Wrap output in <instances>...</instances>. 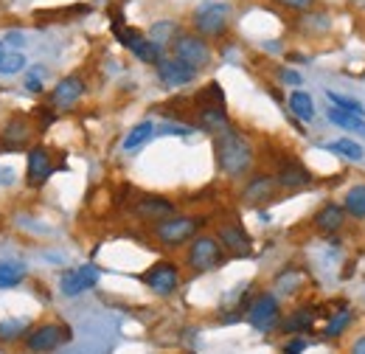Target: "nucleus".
I'll use <instances>...</instances> for the list:
<instances>
[{"label":"nucleus","mask_w":365,"mask_h":354,"mask_svg":"<svg viewBox=\"0 0 365 354\" xmlns=\"http://www.w3.org/2000/svg\"><path fill=\"white\" fill-rule=\"evenodd\" d=\"M155 68H158V76H160V82H163V85H169V88H182V85H191V82L197 79V74H200V71L188 68L185 62H180L178 56L160 59Z\"/></svg>","instance_id":"nucleus-10"},{"label":"nucleus","mask_w":365,"mask_h":354,"mask_svg":"<svg viewBox=\"0 0 365 354\" xmlns=\"http://www.w3.org/2000/svg\"><path fill=\"white\" fill-rule=\"evenodd\" d=\"M326 149L334 152V155H343L346 161H354V163H360L365 158V149L357 141H351V138H340V141H334V143H326Z\"/></svg>","instance_id":"nucleus-23"},{"label":"nucleus","mask_w":365,"mask_h":354,"mask_svg":"<svg viewBox=\"0 0 365 354\" xmlns=\"http://www.w3.org/2000/svg\"><path fill=\"white\" fill-rule=\"evenodd\" d=\"M346 214L354 220H365V183H357L354 188H349L346 203H343Z\"/></svg>","instance_id":"nucleus-22"},{"label":"nucleus","mask_w":365,"mask_h":354,"mask_svg":"<svg viewBox=\"0 0 365 354\" xmlns=\"http://www.w3.org/2000/svg\"><path fill=\"white\" fill-rule=\"evenodd\" d=\"M278 318H281L278 298L270 295V293L259 295V298L250 304V310H247V320H250V326H253V329H259V332H270L275 323H278Z\"/></svg>","instance_id":"nucleus-9"},{"label":"nucleus","mask_w":365,"mask_h":354,"mask_svg":"<svg viewBox=\"0 0 365 354\" xmlns=\"http://www.w3.org/2000/svg\"><path fill=\"white\" fill-rule=\"evenodd\" d=\"M354 320V315L349 310L337 312V315H331V320H329V326H326V338H337L340 332H346V326Z\"/></svg>","instance_id":"nucleus-30"},{"label":"nucleus","mask_w":365,"mask_h":354,"mask_svg":"<svg viewBox=\"0 0 365 354\" xmlns=\"http://www.w3.org/2000/svg\"><path fill=\"white\" fill-rule=\"evenodd\" d=\"M133 211H135L140 220L160 222V220L175 217V203L166 200V197H158V194H143V197H138V203L133 206Z\"/></svg>","instance_id":"nucleus-11"},{"label":"nucleus","mask_w":365,"mask_h":354,"mask_svg":"<svg viewBox=\"0 0 365 354\" xmlns=\"http://www.w3.org/2000/svg\"><path fill=\"white\" fill-rule=\"evenodd\" d=\"M152 135H155V124H152V121H140V124H135V127L130 130V135L124 138V149H138V146L146 143Z\"/></svg>","instance_id":"nucleus-27"},{"label":"nucleus","mask_w":365,"mask_h":354,"mask_svg":"<svg viewBox=\"0 0 365 354\" xmlns=\"http://www.w3.org/2000/svg\"><path fill=\"white\" fill-rule=\"evenodd\" d=\"M9 48H6V43H0V59H3V54H6Z\"/></svg>","instance_id":"nucleus-38"},{"label":"nucleus","mask_w":365,"mask_h":354,"mask_svg":"<svg viewBox=\"0 0 365 354\" xmlns=\"http://www.w3.org/2000/svg\"><path fill=\"white\" fill-rule=\"evenodd\" d=\"M273 3L287 9V11H312L318 0H273Z\"/></svg>","instance_id":"nucleus-31"},{"label":"nucleus","mask_w":365,"mask_h":354,"mask_svg":"<svg viewBox=\"0 0 365 354\" xmlns=\"http://www.w3.org/2000/svg\"><path fill=\"white\" fill-rule=\"evenodd\" d=\"M315 318H318L315 307H301L284 320V332H307V329H312Z\"/></svg>","instance_id":"nucleus-21"},{"label":"nucleus","mask_w":365,"mask_h":354,"mask_svg":"<svg viewBox=\"0 0 365 354\" xmlns=\"http://www.w3.org/2000/svg\"><path fill=\"white\" fill-rule=\"evenodd\" d=\"M26 88L31 90V93H40V90H43V76H40V74L29 76V79H26Z\"/></svg>","instance_id":"nucleus-34"},{"label":"nucleus","mask_w":365,"mask_h":354,"mask_svg":"<svg viewBox=\"0 0 365 354\" xmlns=\"http://www.w3.org/2000/svg\"><path fill=\"white\" fill-rule=\"evenodd\" d=\"M68 340H71V329H68V326H62V323H43V326H37V329L26 338V346H29L31 352L46 354V352L59 349V346L68 343Z\"/></svg>","instance_id":"nucleus-6"},{"label":"nucleus","mask_w":365,"mask_h":354,"mask_svg":"<svg viewBox=\"0 0 365 354\" xmlns=\"http://www.w3.org/2000/svg\"><path fill=\"white\" fill-rule=\"evenodd\" d=\"M230 17H233V6L225 0H205L194 9L191 14V26L200 37L205 40H220L225 37L230 29Z\"/></svg>","instance_id":"nucleus-2"},{"label":"nucleus","mask_w":365,"mask_h":354,"mask_svg":"<svg viewBox=\"0 0 365 354\" xmlns=\"http://www.w3.org/2000/svg\"><path fill=\"white\" fill-rule=\"evenodd\" d=\"M31 138V118L26 116H11L6 130H3V146L9 149H23Z\"/></svg>","instance_id":"nucleus-17"},{"label":"nucleus","mask_w":365,"mask_h":354,"mask_svg":"<svg viewBox=\"0 0 365 354\" xmlns=\"http://www.w3.org/2000/svg\"><path fill=\"white\" fill-rule=\"evenodd\" d=\"M351 354H365V335L354 340V346H351Z\"/></svg>","instance_id":"nucleus-37"},{"label":"nucleus","mask_w":365,"mask_h":354,"mask_svg":"<svg viewBox=\"0 0 365 354\" xmlns=\"http://www.w3.org/2000/svg\"><path fill=\"white\" fill-rule=\"evenodd\" d=\"M26 68V56L20 54V51H6L3 54V59H0V74L3 76H14V74H20Z\"/></svg>","instance_id":"nucleus-29"},{"label":"nucleus","mask_w":365,"mask_h":354,"mask_svg":"<svg viewBox=\"0 0 365 354\" xmlns=\"http://www.w3.org/2000/svg\"><path fill=\"white\" fill-rule=\"evenodd\" d=\"M278 186H284V188H301V186H309L312 183V175L307 172V166L301 163V161H295V158H287L281 166H278Z\"/></svg>","instance_id":"nucleus-15"},{"label":"nucleus","mask_w":365,"mask_h":354,"mask_svg":"<svg viewBox=\"0 0 365 354\" xmlns=\"http://www.w3.org/2000/svg\"><path fill=\"white\" fill-rule=\"evenodd\" d=\"M188 267L194 273H208L217 265H222V242L217 236H197L185 256Z\"/></svg>","instance_id":"nucleus-4"},{"label":"nucleus","mask_w":365,"mask_h":354,"mask_svg":"<svg viewBox=\"0 0 365 354\" xmlns=\"http://www.w3.org/2000/svg\"><path fill=\"white\" fill-rule=\"evenodd\" d=\"M11 183H14V172L0 166V186H11Z\"/></svg>","instance_id":"nucleus-35"},{"label":"nucleus","mask_w":365,"mask_h":354,"mask_svg":"<svg viewBox=\"0 0 365 354\" xmlns=\"http://www.w3.org/2000/svg\"><path fill=\"white\" fill-rule=\"evenodd\" d=\"M82 96H85V82H82V76H65V79L56 82V88L51 93V104L59 107V110H71Z\"/></svg>","instance_id":"nucleus-12"},{"label":"nucleus","mask_w":365,"mask_h":354,"mask_svg":"<svg viewBox=\"0 0 365 354\" xmlns=\"http://www.w3.org/2000/svg\"><path fill=\"white\" fill-rule=\"evenodd\" d=\"M200 225H202V220H197V217H178L175 214L169 220L155 222V236H158V242H163L169 248H178L200 231Z\"/></svg>","instance_id":"nucleus-5"},{"label":"nucleus","mask_w":365,"mask_h":354,"mask_svg":"<svg viewBox=\"0 0 365 354\" xmlns=\"http://www.w3.org/2000/svg\"><path fill=\"white\" fill-rule=\"evenodd\" d=\"M172 56H178L180 62H185L194 71H202L211 62V45L197 31H180L172 43Z\"/></svg>","instance_id":"nucleus-3"},{"label":"nucleus","mask_w":365,"mask_h":354,"mask_svg":"<svg viewBox=\"0 0 365 354\" xmlns=\"http://www.w3.org/2000/svg\"><path fill=\"white\" fill-rule=\"evenodd\" d=\"M281 79H284V82H289V85H301V76H298L295 71H284V74H281Z\"/></svg>","instance_id":"nucleus-36"},{"label":"nucleus","mask_w":365,"mask_h":354,"mask_svg":"<svg viewBox=\"0 0 365 354\" xmlns=\"http://www.w3.org/2000/svg\"><path fill=\"white\" fill-rule=\"evenodd\" d=\"M329 121L334 124V127H340V130H346V133L351 135H365V118L363 116H354V113H349V110H340V107H329Z\"/></svg>","instance_id":"nucleus-19"},{"label":"nucleus","mask_w":365,"mask_h":354,"mask_svg":"<svg viewBox=\"0 0 365 354\" xmlns=\"http://www.w3.org/2000/svg\"><path fill=\"white\" fill-rule=\"evenodd\" d=\"M26 329V320H11V323H0V338L3 340H11L14 335H20Z\"/></svg>","instance_id":"nucleus-32"},{"label":"nucleus","mask_w":365,"mask_h":354,"mask_svg":"<svg viewBox=\"0 0 365 354\" xmlns=\"http://www.w3.org/2000/svg\"><path fill=\"white\" fill-rule=\"evenodd\" d=\"M180 31H178V26H175V20H160V23H155L152 26V31H149V40L155 45H172L175 43V37H178Z\"/></svg>","instance_id":"nucleus-26"},{"label":"nucleus","mask_w":365,"mask_h":354,"mask_svg":"<svg viewBox=\"0 0 365 354\" xmlns=\"http://www.w3.org/2000/svg\"><path fill=\"white\" fill-rule=\"evenodd\" d=\"M143 284L155 293V295H172L180 284V270L175 262H158L143 273Z\"/></svg>","instance_id":"nucleus-7"},{"label":"nucleus","mask_w":365,"mask_h":354,"mask_svg":"<svg viewBox=\"0 0 365 354\" xmlns=\"http://www.w3.org/2000/svg\"><path fill=\"white\" fill-rule=\"evenodd\" d=\"M53 172V161L46 146H34L29 152V186H43Z\"/></svg>","instance_id":"nucleus-16"},{"label":"nucleus","mask_w":365,"mask_h":354,"mask_svg":"<svg viewBox=\"0 0 365 354\" xmlns=\"http://www.w3.org/2000/svg\"><path fill=\"white\" fill-rule=\"evenodd\" d=\"M26 278V265L20 262H0V290L17 287Z\"/></svg>","instance_id":"nucleus-25"},{"label":"nucleus","mask_w":365,"mask_h":354,"mask_svg":"<svg viewBox=\"0 0 365 354\" xmlns=\"http://www.w3.org/2000/svg\"><path fill=\"white\" fill-rule=\"evenodd\" d=\"M98 275H101V270L96 265L68 270V273H62V278H59V290H62V295L76 298V295L88 293V290H93V287L98 284Z\"/></svg>","instance_id":"nucleus-8"},{"label":"nucleus","mask_w":365,"mask_h":354,"mask_svg":"<svg viewBox=\"0 0 365 354\" xmlns=\"http://www.w3.org/2000/svg\"><path fill=\"white\" fill-rule=\"evenodd\" d=\"M312 225L318 228L320 233H337L346 225V208L337 206V203H326V206H320V211L315 214Z\"/></svg>","instance_id":"nucleus-18"},{"label":"nucleus","mask_w":365,"mask_h":354,"mask_svg":"<svg viewBox=\"0 0 365 354\" xmlns=\"http://www.w3.org/2000/svg\"><path fill=\"white\" fill-rule=\"evenodd\" d=\"M130 51L135 54L140 62H146V65H158V62L163 59V54H160L163 48H160V45H155L152 40H149V37H140V40H138V43L130 48Z\"/></svg>","instance_id":"nucleus-24"},{"label":"nucleus","mask_w":365,"mask_h":354,"mask_svg":"<svg viewBox=\"0 0 365 354\" xmlns=\"http://www.w3.org/2000/svg\"><path fill=\"white\" fill-rule=\"evenodd\" d=\"M214 152H217V166L228 177H242L253 166V146L233 127H225L214 135Z\"/></svg>","instance_id":"nucleus-1"},{"label":"nucleus","mask_w":365,"mask_h":354,"mask_svg":"<svg viewBox=\"0 0 365 354\" xmlns=\"http://www.w3.org/2000/svg\"><path fill=\"white\" fill-rule=\"evenodd\" d=\"M307 346H309L307 338H292V340L284 346V354H304L307 352Z\"/></svg>","instance_id":"nucleus-33"},{"label":"nucleus","mask_w":365,"mask_h":354,"mask_svg":"<svg viewBox=\"0 0 365 354\" xmlns=\"http://www.w3.org/2000/svg\"><path fill=\"white\" fill-rule=\"evenodd\" d=\"M217 239L222 242V248H228L230 253H236V256H247L250 248H253V242H250V236L245 233V228H242V225H233V222L220 225Z\"/></svg>","instance_id":"nucleus-14"},{"label":"nucleus","mask_w":365,"mask_h":354,"mask_svg":"<svg viewBox=\"0 0 365 354\" xmlns=\"http://www.w3.org/2000/svg\"><path fill=\"white\" fill-rule=\"evenodd\" d=\"M289 110H292V116L301 118V121H312V118H315V101H312V96L304 93V90H295V93L289 96Z\"/></svg>","instance_id":"nucleus-20"},{"label":"nucleus","mask_w":365,"mask_h":354,"mask_svg":"<svg viewBox=\"0 0 365 354\" xmlns=\"http://www.w3.org/2000/svg\"><path fill=\"white\" fill-rule=\"evenodd\" d=\"M275 191H278V180L270 175H256L253 180H247V186L242 188V200L247 206H259V203H267L273 200Z\"/></svg>","instance_id":"nucleus-13"},{"label":"nucleus","mask_w":365,"mask_h":354,"mask_svg":"<svg viewBox=\"0 0 365 354\" xmlns=\"http://www.w3.org/2000/svg\"><path fill=\"white\" fill-rule=\"evenodd\" d=\"M326 98H329V104H334V107H340V110H349V113H354V116H365L363 101H357V98L340 96V93H334V90H326Z\"/></svg>","instance_id":"nucleus-28"}]
</instances>
